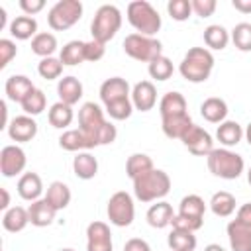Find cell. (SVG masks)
<instances>
[{"instance_id":"ee69618b","label":"cell","mask_w":251,"mask_h":251,"mask_svg":"<svg viewBox=\"0 0 251 251\" xmlns=\"http://www.w3.org/2000/svg\"><path fill=\"white\" fill-rule=\"evenodd\" d=\"M167 12L175 22H186L192 14V4L190 0H169Z\"/></svg>"},{"instance_id":"680465c9","label":"cell","mask_w":251,"mask_h":251,"mask_svg":"<svg viewBox=\"0 0 251 251\" xmlns=\"http://www.w3.org/2000/svg\"><path fill=\"white\" fill-rule=\"evenodd\" d=\"M243 137H245V139H247V143L251 145V122H249V124H247V127L243 129Z\"/></svg>"},{"instance_id":"74e56055","label":"cell","mask_w":251,"mask_h":251,"mask_svg":"<svg viewBox=\"0 0 251 251\" xmlns=\"http://www.w3.org/2000/svg\"><path fill=\"white\" fill-rule=\"evenodd\" d=\"M151 169H155V167H153V161H151L149 155H145V153H133V155L127 157L126 175H127L131 180L137 178V176H141V175H145V173L151 171Z\"/></svg>"},{"instance_id":"6125c7cd","label":"cell","mask_w":251,"mask_h":251,"mask_svg":"<svg viewBox=\"0 0 251 251\" xmlns=\"http://www.w3.org/2000/svg\"><path fill=\"white\" fill-rule=\"evenodd\" d=\"M59 251H75V249H71V247H65V249H59Z\"/></svg>"},{"instance_id":"c3c4849f","label":"cell","mask_w":251,"mask_h":251,"mask_svg":"<svg viewBox=\"0 0 251 251\" xmlns=\"http://www.w3.org/2000/svg\"><path fill=\"white\" fill-rule=\"evenodd\" d=\"M192 4V12L200 18H210L216 12V0H190Z\"/></svg>"},{"instance_id":"5b68a950","label":"cell","mask_w":251,"mask_h":251,"mask_svg":"<svg viewBox=\"0 0 251 251\" xmlns=\"http://www.w3.org/2000/svg\"><path fill=\"white\" fill-rule=\"evenodd\" d=\"M122 27V12L118 6L114 4H102L94 18H92V24H90V33H92V39L100 41V43H108L116 37V33L120 31Z\"/></svg>"},{"instance_id":"277c9868","label":"cell","mask_w":251,"mask_h":251,"mask_svg":"<svg viewBox=\"0 0 251 251\" xmlns=\"http://www.w3.org/2000/svg\"><path fill=\"white\" fill-rule=\"evenodd\" d=\"M127 22L129 25L147 37H153L161 29V16L147 0H133L127 4Z\"/></svg>"},{"instance_id":"836d02e7","label":"cell","mask_w":251,"mask_h":251,"mask_svg":"<svg viewBox=\"0 0 251 251\" xmlns=\"http://www.w3.org/2000/svg\"><path fill=\"white\" fill-rule=\"evenodd\" d=\"M235 196L229 194L227 190H220V192H214L212 198H210V210L218 216V218H227L235 212Z\"/></svg>"},{"instance_id":"ab89813d","label":"cell","mask_w":251,"mask_h":251,"mask_svg":"<svg viewBox=\"0 0 251 251\" xmlns=\"http://www.w3.org/2000/svg\"><path fill=\"white\" fill-rule=\"evenodd\" d=\"M173 71H175L173 61H171L169 57H165V55L157 57L155 61H151V63L147 65V73H149V76L155 78V80H169V78L173 76Z\"/></svg>"},{"instance_id":"9c48e42d","label":"cell","mask_w":251,"mask_h":251,"mask_svg":"<svg viewBox=\"0 0 251 251\" xmlns=\"http://www.w3.org/2000/svg\"><path fill=\"white\" fill-rule=\"evenodd\" d=\"M108 120L104 118V110L94 102H84L78 108V129L92 141L94 147H98V131L104 127Z\"/></svg>"},{"instance_id":"52a82bcc","label":"cell","mask_w":251,"mask_h":251,"mask_svg":"<svg viewBox=\"0 0 251 251\" xmlns=\"http://www.w3.org/2000/svg\"><path fill=\"white\" fill-rule=\"evenodd\" d=\"M82 18V2L80 0H59L51 6L47 14V24L55 31H65L73 27Z\"/></svg>"},{"instance_id":"d590c367","label":"cell","mask_w":251,"mask_h":251,"mask_svg":"<svg viewBox=\"0 0 251 251\" xmlns=\"http://www.w3.org/2000/svg\"><path fill=\"white\" fill-rule=\"evenodd\" d=\"M167 243L173 251H194L196 249V235H194V231L173 229L167 237Z\"/></svg>"},{"instance_id":"f1b7e54d","label":"cell","mask_w":251,"mask_h":251,"mask_svg":"<svg viewBox=\"0 0 251 251\" xmlns=\"http://www.w3.org/2000/svg\"><path fill=\"white\" fill-rule=\"evenodd\" d=\"M216 137L218 141L224 145V147H235L241 139H243V127L237 124V122H231V120H226L218 126L216 129Z\"/></svg>"},{"instance_id":"9a60e30c","label":"cell","mask_w":251,"mask_h":251,"mask_svg":"<svg viewBox=\"0 0 251 251\" xmlns=\"http://www.w3.org/2000/svg\"><path fill=\"white\" fill-rule=\"evenodd\" d=\"M131 104L139 112H149L157 104V90L151 80H139L131 88Z\"/></svg>"},{"instance_id":"e0dca14e","label":"cell","mask_w":251,"mask_h":251,"mask_svg":"<svg viewBox=\"0 0 251 251\" xmlns=\"http://www.w3.org/2000/svg\"><path fill=\"white\" fill-rule=\"evenodd\" d=\"M27 214H29V224L35 227H47L53 224L57 210L47 202V198H39L35 202H31L27 206Z\"/></svg>"},{"instance_id":"7a4b0ae2","label":"cell","mask_w":251,"mask_h":251,"mask_svg":"<svg viewBox=\"0 0 251 251\" xmlns=\"http://www.w3.org/2000/svg\"><path fill=\"white\" fill-rule=\"evenodd\" d=\"M131 182H133V194L141 202L161 200L171 190V176L161 169H151L145 175L133 178Z\"/></svg>"},{"instance_id":"603a6c76","label":"cell","mask_w":251,"mask_h":251,"mask_svg":"<svg viewBox=\"0 0 251 251\" xmlns=\"http://www.w3.org/2000/svg\"><path fill=\"white\" fill-rule=\"evenodd\" d=\"M59 147L71 153H80V151H88L94 149L92 141L80 131V129H67L61 133L59 137Z\"/></svg>"},{"instance_id":"1f68e13d","label":"cell","mask_w":251,"mask_h":251,"mask_svg":"<svg viewBox=\"0 0 251 251\" xmlns=\"http://www.w3.org/2000/svg\"><path fill=\"white\" fill-rule=\"evenodd\" d=\"M47 202L59 212V210H65L69 204H71V188L61 182V180H53L49 186H47V194H45Z\"/></svg>"},{"instance_id":"f35d334b","label":"cell","mask_w":251,"mask_h":251,"mask_svg":"<svg viewBox=\"0 0 251 251\" xmlns=\"http://www.w3.org/2000/svg\"><path fill=\"white\" fill-rule=\"evenodd\" d=\"M22 106V110H24V114L25 116H39L43 110H45V106H47V98H45V92L43 90H39V88H33L25 98H24V102L20 104Z\"/></svg>"},{"instance_id":"8d00e7d4","label":"cell","mask_w":251,"mask_h":251,"mask_svg":"<svg viewBox=\"0 0 251 251\" xmlns=\"http://www.w3.org/2000/svg\"><path fill=\"white\" fill-rule=\"evenodd\" d=\"M31 51L35 55H39L41 59L53 57V53L57 51V37L53 33H49V31H39L31 39Z\"/></svg>"},{"instance_id":"ba28073f","label":"cell","mask_w":251,"mask_h":251,"mask_svg":"<svg viewBox=\"0 0 251 251\" xmlns=\"http://www.w3.org/2000/svg\"><path fill=\"white\" fill-rule=\"evenodd\" d=\"M108 220L110 224L118 226V227H127L131 226L133 218H135V206H133V198L129 192L126 190H118L110 196L108 200V208H106Z\"/></svg>"},{"instance_id":"d4e9b609","label":"cell","mask_w":251,"mask_h":251,"mask_svg":"<svg viewBox=\"0 0 251 251\" xmlns=\"http://www.w3.org/2000/svg\"><path fill=\"white\" fill-rule=\"evenodd\" d=\"M10 33L12 37L20 39V41H25V39H33L37 35V20L33 16H16L12 22H10Z\"/></svg>"},{"instance_id":"3957f363","label":"cell","mask_w":251,"mask_h":251,"mask_svg":"<svg viewBox=\"0 0 251 251\" xmlns=\"http://www.w3.org/2000/svg\"><path fill=\"white\" fill-rule=\"evenodd\" d=\"M208 169L214 176L224 178V180H233L239 178L243 169H245V161L239 153L227 149V147H214V151L206 157Z\"/></svg>"},{"instance_id":"d6986e66","label":"cell","mask_w":251,"mask_h":251,"mask_svg":"<svg viewBox=\"0 0 251 251\" xmlns=\"http://www.w3.org/2000/svg\"><path fill=\"white\" fill-rule=\"evenodd\" d=\"M194 126L192 118L188 114H178V116H169V118H161V127L163 133L169 139H182L186 135V131Z\"/></svg>"},{"instance_id":"f907efd6","label":"cell","mask_w":251,"mask_h":251,"mask_svg":"<svg viewBox=\"0 0 251 251\" xmlns=\"http://www.w3.org/2000/svg\"><path fill=\"white\" fill-rule=\"evenodd\" d=\"M20 8L24 10L25 16H35L37 12L45 8V2L43 0H20Z\"/></svg>"},{"instance_id":"2e32d148","label":"cell","mask_w":251,"mask_h":251,"mask_svg":"<svg viewBox=\"0 0 251 251\" xmlns=\"http://www.w3.org/2000/svg\"><path fill=\"white\" fill-rule=\"evenodd\" d=\"M226 231L231 251H251V227H247L243 222L235 218L227 224Z\"/></svg>"},{"instance_id":"4dcf8cb0","label":"cell","mask_w":251,"mask_h":251,"mask_svg":"<svg viewBox=\"0 0 251 251\" xmlns=\"http://www.w3.org/2000/svg\"><path fill=\"white\" fill-rule=\"evenodd\" d=\"M73 118H75L73 106H69V104L61 102V100L55 102V104H51V108H49V112H47L49 124H51L53 127H57V129L69 127V126L73 124Z\"/></svg>"},{"instance_id":"6da1fadb","label":"cell","mask_w":251,"mask_h":251,"mask_svg":"<svg viewBox=\"0 0 251 251\" xmlns=\"http://www.w3.org/2000/svg\"><path fill=\"white\" fill-rule=\"evenodd\" d=\"M214 69V55L206 47H190L178 65V73L188 82H204L210 78Z\"/></svg>"},{"instance_id":"f6af8a7d","label":"cell","mask_w":251,"mask_h":251,"mask_svg":"<svg viewBox=\"0 0 251 251\" xmlns=\"http://www.w3.org/2000/svg\"><path fill=\"white\" fill-rule=\"evenodd\" d=\"M16 53H18V47L12 39H6V37L0 39V69H6L8 63L16 57Z\"/></svg>"},{"instance_id":"ffe728a7","label":"cell","mask_w":251,"mask_h":251,"mask_svg":"<svg viewBox=\"0 0 251 251\" xmlns=\"http://www.w3.org/2000/svg\"><path fill=\"white\" fill-rule=\"evenodd\" d=\"M18 194L20 198L27 200V202H35L41 198L43 194V182H41V176L37 173H24L20 178H18Z\"/></svg>"},{"instance_id":"7c38bea8","label":"cell","mask_w":251,"mask_h":251,"mask_svg":"<svg viewBox=\"0 0 251 251\" xmlns=\"http://www.w3.org/2000/svg\"><path fill=\"white\" fill-rule=\"evenodd\" d=\"M86 251H112V231L106 222H90L86 227Z\"/></svg>"},{"instance_id":"6f0895ef","label":"cell","mask_w":251,"mask_h":251,"mask_svg":"<svg viewBox=\"0 0 251 251\" xmlns=\"http://www.w3.org/2000/svg\"><path fill=\"white\" fill-rule=\"evenodd\" d=\"M204 251H226V249H224L220 243H210V245L204 247Z\"/></svg>"},{"instance_id":"f5cc1de1","label":"cell","mask_w":251,"mask_h":251,"mask_svg":"<svg viewBox=\"0 0 251 251\" xmlns=\"http://www.w3.org/2000/svg\"><path fill=\"white\" fill-rule=\"evenodd\" d=\"M237 220L243 222L247 227H251V202L239 206V210H237Z\"/></svg>"},{"instance_id":"7402d4cb","label":"cell","mask_w":251,"mask_h":251,"mask_svg":"<svg viewBox=\"0 0 251 251\" xmlns=\"http://www.w3.org/2000/svg\"><path fill=\"white\" fill-rule=\"evenodd\" d=\"M145 218H147V224H149L151 227L163 229V227L171 226V222H173V218H175V212H173V206H171L169 202L159 200L157 204H151V206H149Z\"/></svg>"},{"instance_id":"7bdbcfd3","label":"cell","mask_w":251,"mask_h":251,"mask_svg":"<svg viewBox=\"0 0 251 251\" xmlns=\"http://www.w3.org/2000/svg\"><path fill=\"white\" fill-rule=\"evenodd\" d=\"M133 104H131V98H122V100H116V102H110L106 104V114L116 120V122H122V120H127L131 114H133Z\"/></svg>"},{"instance_id":"484cf974","label":"cell","mask_w":251,"mask_h":251,"mask_svg":"<svg viewBox=\"0 0 251 251\" xmlns=\"http://www.w3.org/2000/svg\"><path fill=\"white\" fill-rule=\"evenodd\" d=\"M73 171H75V175H76L80 180H90V178H94L96 173H98V161H96V157H94L92 153L80 151V153H76L75 159H73Z\"/></svg>"},{"instance_id":"9f6ffc18","label":"cell","mask_w":251,"mask_h":251,"mask_svg":"<svg viewBox=\"0 0 251 251\" xmlns=\"http://www.w3.org/2000/svg\"><path fill=\"white\" fill-rule=\"evenodd\" d=\"M0 110H2V118H4L0 127H6V129H8V124H10V122H8V108H6V102L0 104Z\"/></svg>"},{"instance_id":"91938a15","label":"cell","mask_w":251,"mask_h":251,"mask_svg":"<svg viewBox=\"0 0 251 251\" xmlns=\"http://www.w3.org/2000/svg\"><path fill=\"white\" fill-rule=\"evenodd\" d=\"M6 25V10L4 8H0V29Z\"/></svg>"},{"instance_id":"44dd1931","label":"cell","mask_w":251,"mask_h":251,"mask_svg":"<svg viewBox=\"0 0 251 251\" xmlns=\"http://www.w3.org/2000/svg\"><path fill=\"white\" fill-rule=\"evenodd\" d=\"M57 94H59V100L69 104V106H75L80 98H82V82L73 76V75H67L63 78H59L57 82Z\"/></svg>"},{"instance_id":"83f0119b","label":"cell","mask_w":251,"mask_h":251,"mask_svg":"<svg viewBox=\"0 0 251 251\" xmlns=\"http://www.w3.org/2000/svg\"><path fill=\"white\" fill-rule=\"evenodd\" d=\"M27 224H29V214H27V208H22V206H12L2 216V226L10 233H18L25 229Z\"/></svg>"},{"instance_id":"bcb514c9","label":"cell","mask_w":251,"mask_h":251,"mask_svg":"<svg viewBox=\"0 0 251 251\" xmlns=\"http://www.w3.org/2000/svg\"><path fill=\"white\" fill-rule=\"evenodd\" d=\"M202 224H204V220H192V218H184L178 214H175V218L171 222L173 229H186V231H198L202 227Z\"/></svg>"},{"instance_id":"b9f144b4","label":"cell","mask_w":251,"mask_h":251,"mask_svg":"<svg viewBox=\"0 0 251 251\" xmlns=\"http://www.w3.org/2000/svg\"><path fill=\"white\" fill-rule=\"evenodd\" d=\"M63 67L65 65L61 63V59H57V57H45V59L39 61L37 73L45 80H55V78H59L63 75Z\"/></svg>"},{"instance_id":"5bb4252c","label":"cell","mask_w":251,"mask_h":251,"mask_svg":"<svg viewBox=\"0 0 251 251\" xmlns=\"http://www.w3.org/2000/svg\"><path fill=\"white\" fill-rule=\"evenodd\" d=\"M100 100L102 104H110V102H116V100H122V98H131V90H129V82L122 76H112V78H106L102 84H100Z\"/></svg>"},{"instance_id":"8fae6325","label":"cell","mask_w":251,"mask_h":251,"mask_svg":"<svg viewBox=\"0 0 251 251\" xmlns=\"http://www.w3.org/2000/svg\"><path fill=\"white\" fill-rule=\"evenodd\" d=\"M180 141L196 157H208L214 151V139H212V135L204 127H200L196 124L186 131V135Z\"/></svg>"},{"instance_id":"4fadbf2b","label":"cell","mask_w":251,"mask_h":251,"mask_svg":"<svg viewBox=\"0 0 251 251\" xmlns=\"http://www.w3.org/2000/svg\"><path fill=\"white\" fill-rule=\"evenodd\" d=\"M8 135L16 143H27L37 135V122L31 116H16L8 124Z\"/></svg>"},{"instance_id":"11a10c76","label":"cell","mask_w":251,"mask_h":251,"mask_svg":"<svg viewBox=\"0 0 251 251\" xmlns=\"http://www.w3.org/2000/svg\"><path fill=\"white\" fill-rule=\"evenodd\" d=\"M0 194H2V204H0V208L6 212V210L10 208V194H8L6 188H0Z\"/></svg>"},{"instance_id":"30bf717a","label":"cell","mask_w":251,"mask_h":251,"mask_svg":"<svg viewBox=\"0 0 251 251\" xmlns=\"http://www.w3.org/2000/svg\"><path fill=\"white\" fill-rule=\"evenodd\" d=\"M27 165L25 151L20 145H6L0 151V173L6 178H12L20 173H24Z\"/></svg>"},{"instance_id":"ac0fdd59","label":"cell","mask_w":251,"mask_h":251,"mask_svg":"<svg viewBox=\"0 0 251 251\" xmlns=\"http://www.w3.org/2000/svg\"><path fill=\"white\" fill-rule=\"evenodd\" d=\"M33 88H35V86H33L31 78H27L25 75H12V76L6 78V84H4V90H6L8 100L18 102V104H22L24 98H25Z\"/></svg>"},{"instance_id":"8992f818","label":"cell","mask_w":251,"mask_h":251,"mask_svg":"<svg viewBox=\"0 0 251 251\" xmlns=\"http://www.w3.org/2000/svg\"><path fill=\"white\" fill-rule=\"evenodd\" d=\"M124 51L127 57L135 59V61H141V63H151L155 61L157 57L163 55V45L159 39L155 37H147V35H141V33H129L126 35L124 39Z\"/></svg>"},{"instance_id":"d6a6232c","label":"cell","mask_w":251,"mask_h":251,"mask_svg":"<svg viewBox=\"0 0 251 251\" xmlns=\"http://www.w3.org/2000/svg\"><path fill=\"white\" fill-rule=\"evenodd\" d=\"M229 39H231L229 31H227L224 25H220V24H212V25H208V27L204 29V43H206L208 49L222 51V49L227 47Z\"/></svg>"},{"instance_id":"e575fe53","label":"cell","mask_w":251,"mask_h":251,"mask_svg":"<svg viewBox=\"0 0 251 251\" xmlns=\"http://www.w3.org/2000/svg\"><path fill=\"white\" fill-rule=\"evenodd\" d=\"M204 212H206V204L198 194H188L178 204V216H184V218L204 220Z\"/></svg>"},{"instance_id":"cb8c5ba5","label":"cell","mask_w":251,"mask_h":251,"mask_svg":"<svg viewBox=\"0 0 251 251\" xmlns=\"http://www.w3.org/2000/svg\"><path fill=\"white\" fill-rule=\"evenodd\" d=\"M200 114L210 124H222L226 122V116H227V104L218 96H210L200 104Z\"/></svg>"},{"instance_id":"f546056e","label":"cell","mask_w":251,"mask_h":251,"mask_svg":"<svg viewBox=\"0 0 251 251\" xmlns=\"http://www.w3.org/2000/svg\"><path fill=\"white\" fill-rule=\"evenodd\" d=\"M84 47H86V41H80V39H73L69 43H65L61 47V63L65 67H76L80 65L82 61H86V55H84Z\"/></svg>"},{"instance_id":"816d5d0a","label":"cell","mask_w":251,"mask_h":251,"mask_svg":"<svg viewBox=\"0 0 251 251\" xmlns=\"http://www.w3.org/2000/svg\"><path fill=\"white\" fill-rule=\"evenodd\" d=\"M124 251H151V247H149V243H147L145 239H141V237H131V239L126 241Z\"/></svg>"},{"instance_id":"4316f807","label":"cell","mask_w":251,"mask_h":251,"mask_svg":"<svg viewBox=\"0 0 251 251\" xmlns=\"http://www.w3.org/2000/svg\"><path fill=\"white\" fill-rule=\"evenodd\" d=\"M159 114H161V118L188 114L186 112V100H184V96L180 92H176V90H171V92L163 94V98L159 102Z\"/></svg>"},{"instance_id":"60d3db41","label":"cell","mask_w":251,"mask_h":251,"mask_svg":"<svg viewBox=\"0 0 251 251\" xmlns=\"http://www.w3.org/2000/svg\"><path fill=\"white\" fill-rule=\"evenodd\" d=\"M231 41L233 45L243 51V53H249L251 51V24L249 22H239L235 24V27L231 29Z\"/></svg>"},{"instance_id":"681fc988","label":"cell","mask_w":251,"mask_h":251,"mask_svg":"<svg viewBox=\"0 0 251 251\" xmlns=\"http://www.w3.org/2000/svg\"><path fill=\"white\" fill-rule=\"evenodd\" d=\"M116 137H118V129H116V126H114L112 122H106L104 127L98 131V137H96L98 147H100V145H110V143H114Z\"/></svg>"},{"instance_id":"db71d44e","label":"cell","mask_w":251,"mask_h":251,"mask_svg":"<svg viewBox=\"0 0 251 251\" xmlns=\"http://www.w3.org/2000/svg\"><path fill=\"white\" fill-rule=\"evenodd\" d=\"M231 6L241 14H251V0H231Z\"/></svg>"},{"instance_id":"7dc6e473","label":"cell","mask_w":251,"mask_h":251,"mask_svg":"<svg viewBox=\"0 0 251 251\" xmlns=\"http://www.w3.org/2000/svg\"><path fill=\"white\" fill-rule=\"evenodd\" d=\"M104 53H106V45H104V43H100V41H96V39L86 41V47H84L86 61L96 63V61H100V59L104 57Z\"/></svg>"},{"instance_id":"94428289","label":"cell","mask_w":251,"mask_h":251,"mask_svg":"<svg viewBox=\"0 0 251 251\" xmlns=\"http://www.w3.org/2000/svg\"><path fill=\"white\" fill-rule=\"evenodd\" d=\"M247 182H249V184H251V169H249V171H247Z\"/></svg>"}]
</instances>
